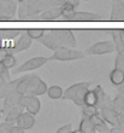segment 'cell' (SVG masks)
<instances>
[{
    "mask_svg": "<svg viewBox=\"0 0 124 133\" xmlns=\"http://www.w3.org/2000/svg\"><path fill=\"white\" fill-rule=\"evenodd\" d=\"M45 34L52 36L59 45L64 47H75L77 44L74 33L69 29H49L45 30Z\"/></svg>",
    "mask_w": 124,
    "mask_h": 133,
    "instance_id": "1",
    "label": "cell"
},
{
    "mask_svg": "<svg viewBox=\"0 0 124 133\" xmlns=\"http://www.w3.org/2000/svg\"><path fill=\"white\" fill-rule=\"evenodd\" d=\"M84 57V53L77 50H74V47H59L55 50L53 56L49 57V61H62V62H69V61H77L82 59Z\"/></svg>",
    "mask_w": 124,
    "mask_h": 133,
    "instance_id": "2",
    "label": "cell"
},
{
    "mask_svg": "<svg viewBox=\"0 0 124 133\" xmlns=\"http://www.w3.org/2000/svg\"><path fill=\"white\" fill-rule=\"evenodd\" d=\"M47 62H49V58H47V57H42V56L34 57V58H30V59H28L27 62H24L22 65L14 68L13 74H21V73H27V71H33V70L39 69V68H41L42 65H45Z\"/></svg>",
    "mask_w": 124,
    "mask_h": 133,
    "instance_id": "3",
    "label": "cell"
},
{
    "mask_svg": "<svg viewBox=\"0 0 124 133\" xmlns=\"http://www.w3.org/2000/svg\"><path fill=\"white\" fill-rule=\"evenodd\" d=\"M114 51H116V46H114L113 41L105 40V41L97 42L93 46H90L89 49H87L86 53L89 56H103L107 53H112Z\"/></svg>",
    "mask_w": 124,
    "mask_h": 133,
    "instance_id": "4",
    "label": "cell"
},
{
    "mask_svg": "<svg viewBox=\"0 0 124 133\" xmlns=\"http://www.w3.org/2000/svg\"><path fill=\"white\" fill-rule=\"evenodd\" d=\"M19 38L13 45L11 47H7V51L9 53H18L22 52V51H25L31 46V42H33V39L28 35L27 30H22L21 34L18 35Z\"/></svg>",
    "mask_w": 124,
    "mask_h": 133,
    "instance_id": "5",
    "label": "cell"
},
{
    "mask_svg": "<svg viewBox=\"0 0 124 133\" xmlns=\"http://www.w3.org/2000/svg\"><path fill=\"white\" fill-rule=\"evenodd\" d=\"M100 115L105 120V122L111 125L112 127H119L121 126V120H119V114L114 109L110 107H101L100 109Z\"/></svg>",
    "mask_w": 124,
    "mask_h": 133,
    "instance_id": "6",
    "label": "cell"
},
{
    "mask_svg": "<svg viewBox=\"0 0 124 133\" xmlns=\"http://www.w3.org/2000/svg\"><path fill=\"white\" fill-rule=\"evenodd\" d=\"M104 18L101 15L94 14V12H82V11H74L71 16L68 18V21L76 22H93V21H103Z\"/></svg>",
    "mask_w": 124,
    "mask_h": 133,
    "instance_id": "7",
    "label": "cell"
},
{
    "mask_svg": "<svg viewBox=\"0 0 124 133\" xmlns=\"http://www.w3.org/2000/svg\"><path fill=\"white\" fill-rule=\"evenodd\" d=\"M14 125H17L18 127L23 128L24 131L30 130L31 127L35 125V115H33L30 112H28L27 110H24L17 117V120L14 121Z\"/></svg>",
    "mask_w": 124,
    "mask_h": 133,
    "instance_id": "8",
    "label": "cell"
},
{
    "mask_svg": "<svg viewBox=\"0 0 124 133\" xmlns=\"http://www.w3.org/2000/svg\"><path fill=\"white\" fill-rule=\"evenodd\" d=\"M62 17V9L60 6H52L47 10L42 11L38 15V21H55Z\"/></svg>",
    "mask_w": 124,
    "mask_h": 133,
    "instance_id": "9",
    "label": "cell"
},
{
    "mask_svg": "<svg viewBox=\"0 0 124 133\" xmlns=\"http://www.w3.org/2000/svg\"><path fill=\"white\" fill-rule=\"evenodd\" d=\"M111 21H124V3L122 0H112Z\"/></svg>",
    "mask_w": 124,
    "mask_h": 133,
    "instance_id": "10",
    "label": "cell"
},
{
    "mask_svg": "<svg viewBox=\"0 0 124 133\" xmlns=\"http://www.w3.org/2000/svg\"><path fill=\"white\" fill-rule=\"evenodd\" d=\"M19 97H21V95H19L16 90H14L13 92H11L10 95H7L6 97L4 98L5 101H4V105H3V109H1V112L5 114V112H7L11 108H13L14 105H17Z\"/></svg>",
    "mask_w": 124,
    "mask_h": 133,
    "instance_id": "11",
    "label": "cell"
},
{
    "mask_svg": "<svg viewBox=\"0 0 124 133\" xmlns=\"http://www.w3.org/2000/svg\"><path fill=\"white\" fill-rule=\"evenodd\" d=\"M92 82H78V84H75L72 86H70L68 90L63 92L62 98L66 99V101H72V98L75 97V95L81 90L82 87H90Z\"/></svg>",
    "mask_w": 124,
    "mask_h": 133,
    "instance_id": "12",
    "label": "cell"
},
{
    "mask_svg": "<svg viewBox=\"0 0 124 133\" xmlns=\"http://www.w3.org/2000/svg\"><path fill=\"white\" fill-rule=\"evenodd\" d=\"M19 80H21V77L12 81H5L3 85H0V99L5 98L7 95L13 92L16 90V87H17V84L19 82Z\"/></svg>",
    "mask_w": 124,
    "mask_h": 133,
    "instance_id": "13",
    "label": "cell"
},
{
    "mask_svg": "<svg viewBox=\"0 0 124 133\" xmlns=\"http://www.w3.org/2000/svg\"><path fill=\"white\" fill-rule=\"evenodd\" d=\"M90 121H92V123L94 125V128H95V131H98V132H110V128L106 126L107 123L105 122V120L101 117V115H100L99 112H97V114H94L92 117H89Z\"/></svg>",
    "mask_w": 124,
    "mask_h": 133,
    "instance_id": "14",
    "label": "cell"
},
{
    "mask_svg": "<svg viewBox=\"0 0 124 133\" xmlns=\"http://www.w3.org/2000/svg\"><path fill=\"white\" fill-rule=\"evenodd\" d=\"M110 33L112 35V41H113L114 46H116V51L118 53L124 52V40H123V35H122V30L113 29V30H110Z\"/></svg>",
    "mask_w": 124,
    "mask_h": 133,
    "instance_id": "15",
    "label": "cell"
},
{
    "mask_svg": "<svg viewBox=\"0 0 124 133\" xmlns=\"http://www.w3.org/2000/svg\"><path fill=\"white\" fill-rule=\"evenodd\" d=\"M83 105H99V97L95 90H87L84 93V98H83Z\"/></svg>",
    "mask_w": 124,
    "mask_h": 133,
    "instance_id": "16",
    "label": "cell"
},
{
    "mask_svg": "<svg viewBox=\"0 0 124 133\" xmlns=\"http://www.w3.org/2000/svg\"><path fill=\"white\" fill-rule=\"evenodd\" d=\"M24 111V108L21 107V105H14L13 108H11L7 112H5V121H9V122H14L17 117L21 115L22 112Z\"/></svg>",
    "mask_w": 124,
    "mask_h": 133,
    "instance_id": "17",
    "label": "cell"
},
{
    "mask_svg": "<svg viewBox=\"0 0 124 133\" xmlns=\"http://www.w3.org/2000/svg\"><path fill=\"white\" fill-rule=\"evenodd\" d=\"M38 41L40 42V44H42L43 46H46L47 49L52 50V51H55V50H58L59 47H62L58 42L55 41L54 39L52 38V36H49V35H47V34H43V36H41L40 39H38Z\"/></svg>",
    "mask_w": 124,
    "mask_h": 133,
    "instance_id": "18",
    "label": "cell"
},
{
    "mask_svg": "<svg viewBox=\"0 0 124 133\" xmlns=\"http://www.w3.org/2000/svg\"><path fill=\"white\" fill-rule=\"evenodd\" d=\"M110 81L114 86H119L124 82V70L119 69V68H114L110 73Z\"/></svg>",
    "mask_w": 124,
    "mask_h": 133,
    "instance_id": "19",
    "label": "cell"
},
{
    "mask_svg": "<svg viewBox=\"0 0 124 133\" xmlns=\"http://www.w3.org/2000/svg\"><path fill=\"white\" fill-rule=\"evenodd\" d=\"M76 132H82V133H94L95 132V128H94V125L92 123L89 117H84L83 116L81 122H79V127Z\"/></svg>",
    "mask_w": 124,
    "mask_h": 133,
    "instance_id": "20",
    "label": "cell"
},
{
    "mask_svg": "<svg viewBox=\"0 0 124 133\" xmlns=\"http://www.w3.org/2000/svg\"><path fill=\"white\" fill-rule=\"evenodd\" d=\"M40 108H41V104H40V101L38 99V97L36 96H31L30 101L24 108V110H27L28 112H30L33 115H36L40 111Z\"/></svg>",
    "mask_w": 124,
    "mask_h": 133,
    "instance_id": "21",
    "label": "cell"
},
{
    "mask_svg": "<svg viewBox=\"0 0 124 133\" xmlns=\"http://www.w3.org/2000/svg\"><path fill=\"white\" fill-rule=\"evenodd\" d=\"M63 88L60 87V86H58V85H53V86H51V87H47V91H46V93L48 95V97L51 99H59L62 98L63 96Z\"/></svg>",
    "mask_w": 124,
    "mask_h": 133,
    "instance_id": "22",
    "label": "cell"
},
{
    "mask_svg": "<svg viewBox=\"0 0 124 133\" xmlns=\"http://www.w3.org/2000/svg\"><path fill=\"white\" fill-rule=\"evenodd\" d=\"M19 29H0V39H9L12 40L21 34Z\"/></svg>",
    "mask_w": 124,
    "mask_h": 133,
    "instance_id": "23",
    "label": "cell"
},
{
    "mask_svg": "<svg viewBox=\"0 0 124 133\" xmlns=\"http://www.w3.org/2000/svg\"><path fill=\"white\" fill-rule=\"evenodd\" d=\"M47 84H46L43 80H40L38 81V84L35 85V88H34V91H33V93H31V96H41V95H45L46 91H47Z\"/></svg>",
    "mask_w": 124,
    "mask_h": 133,
    "instance_id": "24",
    "label": "cell"
},
{
    "mask_svg": "<svg viewBox=\"0 0 124 133\" xmlns=\"http://www.w3.org/2000/svg\"><path fill=\"white\" fill-rule=\"evenodd\" d=\"M1 63L6 66L7 69H12V68H14V66H16L17 61H16V57L13 56V53H7L6 57L4 58V61L1 62Z\"/></svg>",
    "mask_w": 124,
    "mask_h": 133,
    "instance_id": "25",
    "label": "cell"
},
{
    "mask_svg": "<svg viewBox=\"0 0 124 133\" xmlns=\"http://www.w3.org/2000/svg\"><path fill=\"white\" fill-rule=\"evenodd\" d=\"M97 112H98V109L95 105H83L82 107V115L84 117H92Z\"/></svg>",
    "mask_w": 124,
    "mask_h": 133,
    "instance_id": "26",
    "label": "cell"
},
{
    "mask_svg": "<svg viewBox=\"0 0 124 133\" xmlns=\"http://www.w3.org/2000/svg\"><path fill=\"white\" fill-rule=\"evenodd\" d=\"M27 33L33 40H38L41 36H43L45 30L43 29H27Z\"/></svg>",
    "mask_w": 124,
    "mask_h": 133,
    "instance_id": "27",
    "label": "cell"
},
{
    "mask_svg": "<svg viewBox=\"0 0 124 133\" xmlns=\"http://www.w3.org/2000/svg\"><path fill=\"white\" fill-rule=\"evenodd\" d=\"M12 125H14V122H9V121H5V122L0 123V133H10V130Z\"/></svg>",
    "mask_w": 124,
    "mask_h": 133,
    "instance_id": "28",
    "label": "cell"
},
{
    "mask_svg": "<svg viewBox=\"0 0 124 133\" xmlns=\"http://www.w3.org/2000/svg\"><path fill=\"white\" fill-rule=\"evenodd\" d=\"M72 132V125L71 123H66L64 126H62L60 128L57 130V133H70Z\"/></svg>",
    "mask_w": 124,
    "mask_h": 133,
    "instance_id": "29",
    "label": "cell"
},
{
    "mask_svg": "<svg viewBox=\"0 0 124 133\" xmlns=\"http://www.w3.org/2000/svg\"><path fill=\"white\" fill-rule=\"evenodd\" d=\"M0 75H3L6 80L10 79V74H9V69H7L6 66L4 65L3 63H0Z\"/></svg>",
    "mask_w": 124,
    "mask_h": 133,
    "instance_id": "30",
    "label": "cell"
},
{
    "mask_svg": "<svg viewBox=\"0 0 124 133\" xmlns=\"http://www.w3.org/2000/svg\"><path fill=\"white\" fill-rule=\"evenodd\" d=\"M9 53L7 51V47H0V63L4 61V58L6 57V55Z\"/></svg>",
    "mask_w": 124,
    "mask_h": 133,
    "instance_id": "31",
    "label": "cell"
},
{
    "mask_svg": "<svg viewBox=\"0 0 124 133\" xmlns=\"http://www.w3.org/2000/svg\"><path fill=\"white\" fill-rule=\"evenodd\" d=\"M22 132H24V130L21 128V127H18L17 125H12V127L10 130V133H22Z\"/></svg>",
    "mask_w": 124,
    "mask_h": 133,
    "instance_id": "32",
    "label": "cell"
},
{
    "mask_svg": "<svg viewBox=\"0 0 124 133\" xmlns=\"http://www.w3.org/2000/svg\"><path fill=\"white\" fill-rule=\"evenodd\" d=\"M118 87H119V91H121V92H124V82L122 85H119Z\"/></svg>",
    "mask_w": 124,
    "mask_h": 133,
    "instance_id": "33",
    "label": "cell"
},
{
    "mask_svg": "<svg viewBox=\"0 0 124 133\" xmlns=\"http://www.w3.org/2000/svg\"><path fill=\"white\" fill-rule=\"evenodd\" d=\"M0 119H1V114H0Z\"/></svg>",
    "mask_w": 124,
    "mask_h": 133,
    "instance_id": "34",
    "label": "cell"
},
{
    "mask_svg": "<svg viewBox=\"0 0 124 133\" xmlns=\"http://www.w3.org/2000/svg\"><path fill=\"white\" fill-rule=\"evenodd\" d=\"M63 1H64V0H63Z\"/></svg>",
    "mask_w": 124,
    "mask_h": 133,
    "instance_id": "35",
    "label": "cell"
},
{
    "mask_svg": "<svg viewBox=\"0 0 124 133\" xmlns=\"http://www.w3.org/2000/svg\"><path fill=\"white\" fill-rule=\"evenodd\" d=\"M123 32H124V30H123Z\"/></svg>",
    "mask_w": 124,
    "mask_h": 133,
    "instance_id": "36",
    "label": "cell"
}]
</instances>
